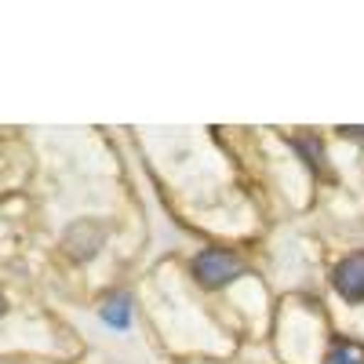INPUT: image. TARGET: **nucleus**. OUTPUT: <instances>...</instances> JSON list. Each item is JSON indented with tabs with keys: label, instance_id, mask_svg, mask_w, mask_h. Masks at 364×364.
I'll return each mask as SVG.
<instances>
[{
	"label": "nucleus",
	"instance_id": "7ed1b4c3",
	"mask_svg": "<svg viewBox=\"0 0 364 364\" xmlns=\"http://www.w3.org/2000/svg\"><path fill=\"white\" fill-rule=\"evenodd\" d=\"M331 284L346 302H364V252L346 255L336 269H331Z\"/></svg>",
	"mask_w": 364,
	"mask_h": 364
},
{
	"label": "nucleus",
	"instance_id": "0eeeda50",
	"mask_svg": "<svg viewBox=\"0 0 364 364\" xmlns=\"http://www.w3.org/2000/svg\"><path fill=\"white\" fill-rule=\"evenodd\" d=\"M346 139H364V124H346V128H339Z\"/></svg>",
	"mask_w": 364,
	"mask_h": 364
},
{
	"label": "nucleus",
	"instance_id": "6e6552de",
	"mask_svg": "<svg viewBox=\"0 0 364 364\" xmlns=\"http://www.w3.org/2000/svg\"><path fill=\"white\" fill-rule=\"evenodd\" d=\"M4 310H8V306H4V295H0V317H4Z\"/></svg>",
	"mask_w": 364,
	"mask_h": 364
},
{
	"label": "nucleus",
	"instance_id": "423d86ee",
	"mask_svg": "<svg viewBox=\"0 0 364 364\" xmlns=\"http://www.w3.org/2000/svg\"><path fill=\"white\" fill-rule=\"evenodd\" d=\"M291 146L299 149L302 157H306V164L317 171L321 168V139L317 135H299V139H291Z\"/></svg>",
	"mask_w": 364,
	"mask_h": 364
},
{
	"label": "nucleus",
	"instance_id": "f03ea898",
	"mask_svg": "<svg viewBox=\"0 0 364 364\" xmlns=\"http://www.w3.org/2000/svg\"><path fill=\"white\" fill-rule=\"evenodd\" d=\"M102 240H106V226L91 223V219H80V223H73V226L66 230L63 245H66L70 259L84 262V259H91V255H95V252L102 248Z\"/></svg>",
	"mask_w": 364,
	"mask_h": 364
},
{
	"label": "nucleus",
	"instance_id": "f257e3e1",
	"mask_svg": "<svg viewBox=\"0 0 364 364\" xmlns=\"http://www.w3.org/2000/svg\"><path fill=\"white\" fill-rule=\"evenodd\" d=\"M240 273H245V262L233 252H223V248H208L193 259V277L204 288H226L240 277Z\"/></svg>",
	"mask_w": 364,
	"mask_h": 364
},
{
	"label": "nucleus",
	"instance_id": "39448f33",
	"mask_svg": "<svg viewBox=\"0 0 364 364\" xmlns=\"http://www.w3.org/2000/svg\"><path fill=\"white\" fill-rule=\"evenodd\" d=\"M324 364H364V346L353 339H331Z\"/></svg>",
	"mask_w": 364,
	"mask_h": 364
},
{
	"label": "nucleus",
	"instance_id": "20e7f679",
	"mask_svg": "<svg viewBox=\"0 0 364 364\" xmlns=\"http://www.w3.org/2000/svg\"><path fill=\"white\" fill-rule=\"evenodd\" d=\"M99 317L109 328H128L132 324V302H128V295H109L99 306Z\"/></svg>",
	"mask_w": 364,
	"mask_h": 364
}]
</instances>
